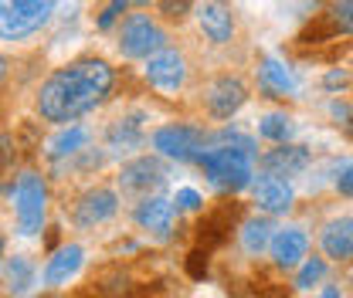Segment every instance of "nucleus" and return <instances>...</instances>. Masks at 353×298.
I'll return each mask as SVG.
<instances>
[{"instance_id":"obj_1","label":"nucleus","mask_w":353,"mask_h":298,"mask_svg":"<svg viewBox=\"0 0 353 298\" xmlns=\"http://www.w3.org/2000/svg\"><path fill=\"white\" fill-rule=\"evenodd\" d=\"M112 85H116V72L109 61L102 58L72 61L44 78L41 92H38V116L44 123L68 126L79 116L92 112L95 105H102Z\"/></svg>"},{"instance_id":"obj_2","label":"nucleus","mask_w":353,"mask_h":298,"mask_svg":"<svg viewBox=\"0 0 353 298\" xmlns=\"http://www.w3.org/2000/svg\"><path fill=\"white\" fill-rule=\"evenodd\" d=\"M197 163L218 190H245L252 183V173H255V149L248 139H238V142L204 149Z\"/></svg>"},{"instance_id":"obj_3","label":"nucleus","mask_w":353,"mask_h":298,"mask_svg":"<svg viewBox=\"0 0 353 298\" xmlns=\"http://www.w3.org/2000/svg\"><path fill=\"white\" fill-rule=\"evenodd\" d=\"M54 14V0H0V38L21 41L41 31Z\"/></svg>"},{"instance_id":"obj_4","label":"nucleus","mask_w":353,"mask_h":298,"mask_svg":"<svg viewBox=\"0 0 353 298\" xmlns=\"http://www.w3.org/2000/svg\"><path fill=\"white\" fill-rule=\"evenodd\" d=\"M48 213V187L38 173H21L14 187V217H17V234L34 237L44 227Z\"/></svg>"},{"instance_id":"obj_5","label":"nucleus","mask_w":353,"mask_h":298,"mask_svg":"<svg viewBox=\"0 0 353 298\" xmlns=\"http://www.w3.org/2000/svg\"><path fill=\"white\" fill-rule=\"evenodd\" d=\"M167 31L150 14H130L119 31V51L126 58H153L167 47Z\"/></svg>"},{"instance_id":"obj_6","label":"nucleus","mask_w":353,"mask_h":298,"mask_svg":"<svg viewBox=\"0 0 353 298\" xmlns=\"http://www.w3.org/2000/svg\"><path fill=\"white\" fill-rule=\"evenodd\" d=\"M153 149L167 160H176V163H190V160H201L204 153V132L194 126H160L153 136H150Z\"/></svg>"},{"instance_id":"obj_7","label":"nucleus","mask_w":353,"mask_h":298,"mask_svg":"<svg viewBox=\"0 0 353 298\" xmlns=\"http://www.w3.org/2000/svg\"><path fill=\"white\" fill-rule=\"evenodd\" d=\"M163 180H167V173H163V167L153 156H136L119 173V187L130 197H150V193H157L163 187Z\"/></svg>"},{"instance_id":"obj_8","label":"nucleus","mask_w":353,"mask_h":298,"mask_svg":"<svg viewBox=\"0 0 353 298\" xmlns=\"http://www.w3.org/2000/svg\"><path fill=\"white\" fill-rule=\"evenodd\" d=\"M146 82L160 92H180L187 82V58L174 47H163L160 54L146 58Z\"/></svg>"},{"instance_id":"obj_9","label":"nucleus","mask_w":353,"mask_h":298,"mask_svg":"<svg viewBox=\"0 0 353 298\" xmlns=\"http://www.w3.org/2000/svg\"><path fill=\"white\" fill-rule=\"evenodd\" d=\"M194 17H197L201 34L211 44H228L234 38V14H231L228 3H221V0H197L194 3Z\"/></svg>"},{"instance_id":"obj_10","label":"nucleus","mask_w":353,"mask_h":298,"mask_svg":"<svg viewBox=\"0 0 353 298\" xmlns=\"http://www.w3.org/2000/svg\"><path fill=\"white\" fill-rule=\"evenodd\" d=\"M116 211H119V197L112 190H105V187H95V190H88V193L79 197V204H75V224L79 227H99V224L112 220Z\"/></svg>"},{"instance_id":"obj_11","label":"nucleus","mask_w":353,"mask_h":298,"mask_svg":"<svg viewBox=\"0 0 353 298\" xmlns=\"http://www.w3.org/2000/svg\"><path fill=\"white\" fill-rule=\"evenodd\" d=\"M208 112L214 116V119H231L241 105H245V98H248V88L241 85V78H231V75H224L218 82H211L208 88Z\"/></svg>"},{"instance_id":"obj_12","label":"nucleus","mask_w":353,"mask_h":298,"mask_svg":"<svg viewBox=\"0 0 353 298\" xmlns=\"http://www.w3.org/2000/svg\"><path fill=\"white\" fill-rule=\"evenodd\" d=\"M268 251H272V261H275L279 268H296L309 251L306 231H303V227H282V231H275Z\"/></svg>"},{"instance_id":"obj_13","label":"nucleus","mask_w":353,"mask_h":298,"mask_svg":"<svg viewBox=\"0 0 353 298\" xmlns=\"http://www.w3.org/2000/svg\"><path fill=\"white\" fill-rule=\"evenodd\" d=\"M136 224L150 231L153 237H170L174 227V204L167 197H143L136 207Z\"/></svg>"},{"instance_id":"obj_14","label":"nucleus","mask_w":353,"mask_h":298,"mask_svg":"<svg viewBox=\"0 0 353 298\" xmlns=\"http://www.w3.org/2000/svg\"><path fill=\"white\" fill-rule=\"evenodd\" d=\"M309 167V149L306 146H289V142H279V149L265 153L262 156V170L268 176H299Z\"/></svg>"},{"instance_id":"obj_15","label":"nucleus","mask_w":353,"mask_h":298,"mask_svg":"<svg viewBox=\"0 0 353 298\" xmlns=\"http://www.w3.org/2000/svg\"><path fill=\"white\" fill-rule=\"evenodd\" d=\"M323 255L333 261H350L353 257V217H333L323 234H319Z\"/></svg>"},{"instance_id":"obj_16","label":"nucleus","mask_w":353,"mask_h":298,"mask_svg":"<svg viewBox=\"0 0 353 298\" xmlns=\"http://www.w3.org/2000/svg\"><path fill=\"white\" fill-rule=\"evenodd\" d=\"M292 187L279 176H259L255 180V204L262 207L265 213H289L292 211Z\"/></svg>"},{"instance_id":"obj_17","label":"nucleus","mask_w":353,"mask_h":298,"mask_svg":"<svg viewBox=\"0 0 353 298\" xmlns=\"http://www.w3.org/2000/svg\"><path fill=\"white\" fill-rule=\"evenodd\" d=\"M92 139V132L88 126H79V123H68V126H61L48 142H44V156L48 160H68V156H75V153H82L85 149V142Z\"/></svg>"},{"instance_id":"obj_18","label":"nucleus","mask_w":353,"mask_h":298,"mask_svg":"<svg viewBox=\"0 0 353 298\" xmlns=\"http://www.w3.org/2000/svg\"><path fill=\"white\" fill-rule=\"evenodd\" d=\"M146 116L143 112H132V116H123V119H116L109 132H105V142H109V149H139L143 142H146Z\"/></svg>"},{"instance_id":"obj_19","label":"nucleus","mask_w":353,"mask_h":298,"mask_svg":"<svg viewBox=\"0 0 353 298\" xmlns=\"http://www.w3.org/2000/svg\"><path fill=\"white\" fill-rule=\"evenodd\" d=\"M82 268V248L79 244H65L44 264V285H65L68 278H75V271Z\"/></svg>"},{"instance_id":"obj_20","label":"nucleus","mask_w":353,"mask_h":298,"mask_svg":"<svg viewBox=\"0 0 353 298\" xmlns=\"http://www.w3.org/2000/svg\"><path fill=\"white\" fill-rule=\"evenodd\" d=\"M259 78L268 92H279V95H292L296 92V75L279 61V58H262L259 61Z\"/></svg>"},{"instance_id":"obj_21","label":"nucleus","mask_w":353,"mask_h":298,"mask_svg":"<svg viewBox=\"0 0 353 298\" xmlns=\"http://www.w3.org/2000/svg\"><path fill=\"white\" fill-rule=\"evenodd\" d=\"M272 234H275V227H272L268 217L245 220V227H241V248H245V255H262L265 248L272 244Z\"/></svg>"},{"instance_id":"obj_22","label":"nucleus","mask_w":353,"mask_h":298,"mask_svg":"<svg viewBox=\"0 0 353 298\" xmlns=\"http://www.w3.org/2000/svg\"><path fill=\"white\" fill-rule=\"evenodd\" d=\"M296 132L292 126V119L289 116H282V112H268L259 119V136L268 139V142H289V136Z\"/></svg>"},{"instance_id":"obj_23","label":"nucleus","mask_w":353,"mask_h":298,"mask_svg":"<svg viewBox=\"0 0 353 298\" xmlns=\"http://www.w3.org/2000/svg\"><path fill=\"white\" fill-rule=\"evenodd\" d=\"M7 281L14 292H28V285H34V264L28 257H14L7 264Z\"/></svg>"},{"instance_id":"obj_24","label":"nucleus","mask_w":353,"mask_h":298,"mask_svg":"<svg viewBox=\"0 0 353 298\" xmlns=\"http://www.w3.org/2000/svg\"><path fill=\"white\" fill-rule=\"evenodd\" d=\"M326 17L340 34H353V0H333L326 7Z\"/></svg>"},{"instance_id":"obj_25","label":"nucleus","mask_w":353,"mask_h":298,"mask_svg":"<svg viewBox=\"0 0 353 298\" xmlns=\"http://www.w3.org/2000/svg\"><path fill=\"white\" fill-rule=\"evenodd\" d=\"M323 275H326V261H323V257H309L306 264L299 268V275H296V288L306 292V288L323 281Z\"/></svg>"},{"instance_id":"obj_26","label":"nucleus","mask_w":353,"mask_h":298,"mask_svg":"<svg viewBox=\"0 0 353 298\" xmlns=\"http://www.w3.org/2000/svg\"><path fill=\"white\" fill-rule=\"evenodd\" d=\"M126 7H130L126 0H109V3H105V10L99 14L95 28H99V31H109V28H112V24H116V21H119V17L126 14Z\"/></svg>"},{"instance_id":"obj_27","label":"nucleus","mask_w":353,"mask_h":298,"mask_svg":"<svg viewBox=\"0 0 353 298\" xmlns=\"http://www.w3.org/2000/svg\"><path fill=\"white\" fill-rule=\"evenodd\" d=\"M174 204L180 207V211H201V193L197 190H190V187H183V190H176V197H174Z\"/></svg>"},{"instance_id":"obj_28","label":"nucleus","mask_w":353,"mask_h":298,"mask_svg":"<svg viewBox=\"0 0 353 298\" xmlns=\"http://www.w3.org/2000/svg\"><path fill=\"white\" fill-rule=\"evenodd\" d=\"M336 190H340L343 197H353V163L340 173V176H336Z\"/></svg>"},{"instance_id":"obj_29","label":"nucleus","mask_w":353,"mask_h":298,"mask_svg":"<svg viewBox=\"0 0 353 298\" xmlns=\"http://www.w3.org/2000/svg\"><path fill=\"white\" fill-rule=\"evenodd\" d=\"M343 82H347L343 72H330V75H326V88H336V85H343Z\"/></svg>"},{"instance_id":"obj_30","label":"nucleus","mask_w":353,"mask_h":298,"mask_svg":"<svg viewBox=\"0 0 353 298\" xmlns=\"http://www.w3.org/2000/svg\"><path fill=\"white\" fill-rule=\"evenodd\" d=\"M7 72H10V61H7V58H3V54H0V82H3V78H7Z\"/></svg>"},{"instance_id":"obj_31","label":"nucleus","mask_w":353,"mask_h":298,"mask_svg":"<svg viewBox=\"0 0 353 298\" xmlns=\"http://www.w3.org/2000/svg\"><path fill=\"white\" fill-rule=\"evenodd\" d=\"M126 3H139L143 7V3H153V0H126Z\"/></svg>"},{"instance_id":"obj_32","label":"nucleus","mask_w":353,"mask_h":298,"mask_svg":"<svg viewBox=\"0 0 353 298\" xmlns=\"http://www.w3.org/2000/svg\"><path fill=\"white\" fill-rule=\"evenodd\" d=\"M0 257H3V241H0Z\"/></svg>"}]
</instances>
